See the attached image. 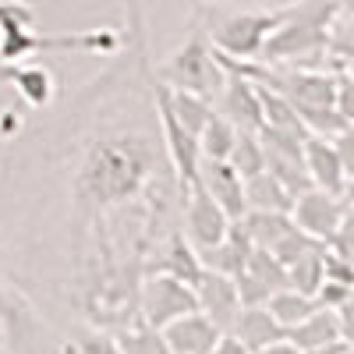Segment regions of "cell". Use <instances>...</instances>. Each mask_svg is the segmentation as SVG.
Wrapping results in <instances>:
<instances>
[{
    "instance_id": "e0dca14e",
    "label": "cell",
    "mask_w": 354,
    "mask_h": 354,
    "mask_svg": "<svg viewBox=\"0 0 354 354\" xmlns=\"http://www.w3.org/2000/svg\"><path fill=\"white\" fill-rule=\"evenodd\" d=\"M287 340L298 347V351H305V347H322V344H333V340H347L344 333H340V322H337V312L333 308H322V305H315L298 326H290L287 330Z\"/></svg>"
},
{
    "instance_id": "9a60e30c",
    "label": "cell",
    "mask_w": 354,
    "mask_h": 354,
    "mask_svg": "<svg viewBox=\"0 0 354 354\" xmlns=\"http://www.w3.org/2000/svg\"><path fill=\"white\" fill-rule=\"evenodd\" d=\"M248 252H252V241H248V234L238 220H230L227 234L209 245V248H198V262H202V270H213V273H223V277H238L245 270V262H248Z\"/></svg>"
},
{
    "instance_id": "4dcf8cb0",
    "label": "cell",
    "mask_w": 354,
    "mask_h": 354,
    "mask_svg": "<svg viewBox=\"0 0 354 354\" xmlns=\"http://www.w3.org/2000/svg\"><path fill=\"white\" fill-rule=\"evenodd\" d=\"M209 354H252V351H248L238 337H234V333H220L216 344L209 347Z\"/></svg>"
},
{
    "instance_id": "30bf717a",
    "label": "cell",
    "mask_w": 354,
    "mask_h": 354,
    "mask_svg": "<svg viewBox=\"0 0 354 354\" xmlns=\"http://www.w3.org/2000/svg\"><path fill=\"white\" fill-rule=\"evenodd\" d=\"M195 290V301H198V312L213 319V326L220 333L230 330L234 315L241 308V298H238V287H234V277H223V273H213V270H202L198 280L192 283Z\"/></svg>"
},
{
    "instance_id": "ffe728a7",
    "label": "cell",
    "mask_w": 354,
    "mask_h": 354,
    "mask_svg": "<svg viewBox=\"0 0 354 354\" xmlns=\"http://www.w3.org/2000/svg\"><path fill=\"white\" fill-rule=\"evenodd\" d=\"M248 234V241L259 245V248H273L283 234L294 227L290 213H266V209H248L241 220H238Z\"/></svg>"
},
{
    "instance_id": "836d02e7",
    "label": "cell",
    "mask_w": 354,
    "mask_h": 354,
    "mask_svg": "<svg viewBox=\"0 0 354 354\" xmlns=\"http://www.w3.org/2000/svg\"><path fill=\"white\" fill-rule=\"evenodd\" d=\"M340 354H354V351H351V344H347V347H344V351H340Z\"/></svg>"
},
{
    "instance_id": "7c38bea8",
    "label": "cell",
    "mask_w": 354,
    "mask_h": 354,
    "mask_svg": "<svg viewBox=\"0 0 354 354\" xmlns=\"http://www.w3.org/2000/svg\"><path fill=\"white\" fill-rule=\"evenodd\" d=\"M305 170H308L312 188H322L330 195H351V174L330 138L305 135Z\"/></svg>"
},
{
    "instance_id": "3957f363",
    "label": "cell",
    "mask_w": 354,
    "mask_h": 354,
    "mask_svg": "<svg viewBox=\"0 0 354 354\" xmlns=\"http://www.w3.org/2000/svg\"><path fill=\"white\" fill-rule=\"evenodd\" d=\"M202 15H209L205 21V36L209 46L230 57H259L262 43L270 39V32L283 21V8L277 11H220V8H202Z\"/></svg>"
},
{
    "instance_id": "4316f807",
    "label": "cell",
    "mask_w": 354,
    "mask_h": 354,
    "mask_svg": "<svg viewBox=\"0 0 354 354\" xmlns=\"http://www.w3.org/2000/svg\"><path fill=\"white\" fill-rule=\"evenodd\" d=\"M227 163H230L234 170H238L241 177H252V174L266 170V163H262V142H259V135H255V131H238V138H234L230 153H227Z\"/></svg>"
},
{
    "instance_id": "d4e9b609",
    "label": "cell",
    "mask_w": 354,
    "mask_h": 354,
    "mask_svg": "<svg viewBox=\"0 0 354 354\" xmlns=\"http://www.w3.org/2000/svg\"><path fill=\"white\" fill-rule=\"evenodd\" d=\"M170 106H174V117L181 121L195 138L205 124V117L213 113V100H205L198 93H188V88H170Z\"/></svg>"
},
{
    "instance_id": "5b68a950",
    "label": "cell",
    "mask_w": 354,
    "mask_h": 354,
    "mask_svg": "<svg viewBox=\"0 0 354 354\" xmlns=\"http://www.w3.org/2000/svg\"><path fill=\"white\" fill-rule=\"evenodd\" d=\"M153 96H156V110H160V124H163V142H167V153H170V163L177 170V185L181 192L195 181L198 174V138L174 117V106H170V85L167 82H153Z\"/></svg>"
},
{
    "instance_id": "ba28073f",
    "label": "cell",
    "mask_w": 354,
    "mask_h": 354,
    "mask_svg": "<svg viewBox=\"0 0 354 354\" xmlns=\"http://www.w3.org/2000/svg\"><path fill=\"white\" fill-rule=\"evenodd\" d=\"M181 195H185V223H188V241H192V248L198 252V248L216 245L223 234H227V227H230L227 213L213 202V195L198 185V177H195V181H192Z\"/></svg>"
},
{
    "instance_id": "484cf974",
    "label": "cell",
    "mask_w": 354,
    "mask_h": 354,
    "mask_svg": "<svg viewBox=\"0 0 354 354\" xmlns=\"http://www.w3.org/2000/svg\"><path fill=\"white\" fill-rule=\"evenodd\" d=\"M245 273L248 277H255L266 290H280V287H287V266L270 252V248H259V245H252V252H248V262H245Z\"/></svg>"
},
{
    "instance_id": "f1b7e54d",
    "label": "cell",
    "mask_w": 354,
    "mask_h": 354,
    "mask_svg": "<svg viewBox=\"0 0 354 354\" xmlns=\"http://www.w3.org/2000/svg\"><path fill=\"white\" fill-rule=\"evenodd\" d=\"M75 354H121V347H117V337L103 330H85L75 340Z\"/></svg>"
},
{
    "instance_id": "f546056e",
    "label": "cell",
    "mask_w": 354,
    "mask_h": 354,
    "mask_svg": "<svg viewBox=\"0 0 354 354\" xmlns=\"http://www.w3.org/2000/svg\"><path fill=\"white\" fill-rule=\"evenodd\" d=\"M354 298L351 294V283H340V280H322L319 283V290H315V305H322V308H340V305H347Z\"/></svg>"
},
{
    "instance_id": "83f0119b",
    "label": "cell",
    "mask_w": 354,
    "mask_h": 354,
    "mask_svg": "<svg viewBox=\"0 0 354 354\" xmlns=\"http://www.w3.org/2000/svg\"><path fill=\"white\" fill-rule=\"evenodd\" d=\"M117 347H121V354H170L167 351V340L156 326H149V322H138V326L124 330L121 337H117Z\"/></svg>"
},
{
    "instance_id": "9c48e42d",
    "label": "cell",
    "mask_w": 354,
    "mask_h": 354,
    "mask_svg": "<svg viewBox=\"0 0 354 354\" xmlns=\"http://www.w3.org/2000/svg\"><path fill=\"white\" fill-rule=\"evenodd\" d=\"M138 174L142 170H135L131 153H124L121 145H106V149H96V156L88 160L85 181H88V188H93L96 195L117 198V195H128L135 188Z\"/></svg>"
},
{
    "instance_id": "52a82bcc",
    "label": "cell",
    "mask_w": 354,
    "mask_h": 354,
    "mask_svg": "<svg viewBox=\"0 0 354 354\" xmlns=\"http://www.w3.org/2000/svg\"><path fill=\"white\" fill-rule=\"evenodd\" d=\"M195 308H198L195 290L185 280L170 277V273L149 277V283H145V290H142V319L156 330H163L170 319L185 315V312H195Z\"/></svg>"
},
{
    "instance_id": "6da1fadb",
    "label": "cell",
    "mask_w": 354,
    "mask_h": 354,
    "mask_svg": "<svg viewBox=\"0 0 354 354\" xmlns=\"http://www.w3.org/2000/svg\"><path fill=\"white\" fill-rule=\"evenodd\" d=\"M36 11L21 0H0V68L21 64L32 53H61V50H85V53H110L117 50L113 32H75V36H43L36 32Z\"/></svg>"
},
{
    "instance_id": "cb8c5ba5",
    "label": "cell",
    "mask_w": 354,
    "mask_h": 354,
    "mask_svg": "<svg viewBox=\"0 0 354 354\" xmlns=\"http://www.w3.org/2000/svg\"><path fill=\"white\" fill-rule=\"evenodd\" d=\"M322 280H326V270H322V245L301 252L298 259L287 266V287L308 294V298H315V290H319Z\"/></svg>"
},
{
    "instance_id": "ac0fdd59",
    "label": "cell",
    "mask_w": 354,
    "mask_h": 354,
    "mask_svg": "<svg viewBox=\"0 0 354 354\" xmlns=\"http://www.w3.org/2000/svg\"><path fill=\"white\" fill-rule=\"evenodd\" d=\"M290 202H294V195L277 181L273 174H266V170H259V174H252V177H245V205L248 209H266V213H290Z\"/></svg>"
},
{
    "instance_id": "7402d4cb",
    "label": "cell",
    "mask_w": 354,
    "mask_h": 354,
    "mask_svg": "<svg viewBox=\"0 0 354 354\" xmlns=\"http://www.w3.org/2000/svg\"><path fill=\"white\" fill-rule=\"evenodd\" d=\"M160 273H170L177 280H185L188 287L198 280L202 262H198V252L192 248V241L185 238V234H177V230L170 234V248H167V255L160 262Z\"/></svg>"
},
{
    "instance_id": "8992f818",
    "label": "cell",
    "mask_w": 354,
    "mask_h": 354,
    "mask_svg": "<svg viewBox=\"0 0 354 354\" xmlns=\"http://www.w3.org/2000/svg\"><path fill=\"white\" fill-rule=\"evenodd\" d=\"M347 213H351L347 195H330L322 188H305V192L294 195V202H290L294 227L305 230L308 238H315V241H326Z\"/></svg>"
},
{
    "instance_id": "d6a6232c",
    "label": "cell",
    "mask_w": 354,
    "mask_h": 354,
    "mask_svg": "<svg viewBox=\"0 0 354 354\" xmlns=\"http://www.w3.org/2000/svg\"><path fill=\"white\" fill-rule=\"evenodd\" d=\"M347 344H351V340H333V344H322V347H305V351H298V354H340Z\"/></svg>"
},
{
    "instance_id": "7a4b0ae2",
    "label": "cell",
    "mask_w": 354,
    "mask_h": 354,
    "mask_svg": "<svg viewBox=\"0 0 354 354\" xmlns=\"http://www.w3.org/2000/svg\"><path fill=\"white\" fill-rule=\"evenodd\" d=\"M337 18H340V0H298V4H287L283 21L262 43L259 61L294 64V61H305V57H322Z\"/></svg>"
},
{
    "instance_id": "5bb4252c",
    "label": "cell",
    "mask_w": 354,
    "mask_h": 354,
    "mask_svg": "<svg viewBox=\"0 0 354 354\" xmlns=\"http://www.w3.org/2000/svg\"><path fill=\"white\" fill-rule=\"evenodd\" d=\"M160 333H163L170 354H209V347H213L216 337H220V330L213 326V319L202 315L198 308L170 319Z\"/></svg>"
},
{
    "instance_id": "603a6c76",
    "label": "cell",
    "mask_w": 354,
    "mask_h": 354,
    "mask_svg": "<svg viewBox=\"0 0 354 354\" xmlns=\"http://www.w3.org/2000/svg\"><path fill=\"white\" fill-rule=\"evenodd\" d=\"M266 308H270V315L280 322L283 330H290L315 308V298H308V294L294 290V287H280V290H273L270 298H266Z\"/></svg>"
},
{
    "instance_id": "1f68e13d",
    "label": "cell",
    "mask_w": 354,
    "mask_h": 354,
    "mask_svg": "<svg viewBox=\"0 0 354 354\" xmlns=\"http://www.w3.org/2000/svg\"><path fill=\"white\" fill-rule=\"evenodd\" d=\"M255 354H298V347H294L287 337H280V340H273V344H266V347H259Z\"/></svg>"
},
{
    "instance_id": "d6986e66",
    "label": "cell",
    "mask_w": 354,
    "mask_h": 354,
    "mask_svg": "<svg viewBox=\"0 0 354 354\" xmlns=\"http://www.w3.org/2000/svg\"><path fill=\"white\" fill-rule=\"evenodd\" d=\"M0 78H11L18 85V93L32 103V106H46L53 100V75L46 68H36V64H4L0 68Z\"/></svg>"
},
{
    "instance_id": "4fadbf2b",
    "label": "cell",
    "mask_w": 354,
    "mask_h": 354,
    "mask_svg": "<svg viewBox=\"0 0 354 354\" xmlns=\"http://www.w3.org/2000/svg\"><path fill=\"white\" fill-rule=\"evenodd\" d=\"M220 113L238 128V131H259L262 128V106H259V93H255V82L238 78V75H223L220 85Z\"/></svg>"
},
{
    "instance_id": "2e32d148",
    "label": "cell",
    "mask_w": 354,
    "mask_h": 354,
    "mask_svg": "<svg viewBox=\"0 0 354 354\" xmlns=\"http://www.w3.org/2000/svg\"><path fill=\"white\" fill-rule=\"evenodd\" d=\"M227 333H234L252 354H255L259 347H266V344H273V340L287 337V330L270 315V308H266V305H241Z\"/></svg>"
},
{
    "instance_id": "277c9868",
    "label": "cell",
    "mask_w": 354,
    "mask_h": 354,
    "mask_svg": "<svg viewBox=\"0 0 354 354\" xmlns=\"http://www.w3.org/2000/svg\"><path fill=\"white\" fill-rule=\"evenodd\" d=\"M160 82H167L170 88H188V93H198L205 100H216L223 71L216 64L209 36H205L202 25H195V32L160 64Z\"/></svg>"
},
{
    "instance_id": "8fae6325",
    "label": "cell",
    "mask_w": 354,
    "mask_h": 354,
    "mask_svg": "<svg viewBox=\"0 0 354 354\" xmlns=\"http://www.w3.org/2000/svg\"><path fill=\"white\" fill-rule=\"evenodd\" d=\"M198 185L213 195V202L227 213V220H241L248 213L245 205V177L227 160H198Z\"/></svg>"
},
{
    "instance_id": "44dd1931",
    "label": "cell",
    "mask_w": 354,
    "mask_h": 354,
    "mask_svg": "<svg viewBox=\"0 0 354 354\" xmlns=\"http://www.w3.org/2000/svg\"><path fill=\"white\" fill-rule=\"evenodd\" d=\"M234 138H238V128H234L227 117L213 106V113L205 117V124L198 131V153H202V160H227Z\"/></svg>"
}]
</instances>
